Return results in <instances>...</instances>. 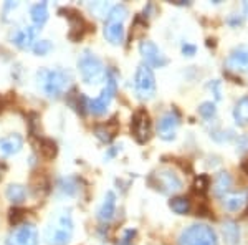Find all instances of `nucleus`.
I'll list each match as a JSON object with an SVG mask.
<instances>
[{
    "label": "nucleus",
    "instance_id": "bb28decb",
    "mask_svg": "<svg viewBox=\"0 0 248 245\" xmlns=\"http://www.w3.org/2000/svg\"><path fill=\"white\" fill-rule=\"evenodd\" d=\"M199 114H201L203 119H212L217 114V108H215V104L212 101H203L201 106H199Z\"/></svg>",
    "mask_w": 248,
    "mask_h": 245
},
{
    "label": "nucleus",
    "instance_id": "b1692460",
    "mask_svg": "<svg viewBox=\"0 0 248 245\" xmlns=\"http://www.w3.org/2000/svg\"><path fill=\"white\" fill-rule=\"evenodd\" d=\"M127 17V9L126 5L123 3H118V5H113L111 10L108 12V17H106V22H113V23H123L124 20Z\"/></svg>",
    "mask_w": 248,
    "mask_h": 245
},
{
    "label": "nucleus",
    "instance_id": "4468645a",
    "mask_svg": "<svg viewBox=\"0 0 248 245\" xmlns=\"http://www.w3.org/2000/svg\"><path fill=\"white\" fill-rule=\"evenodd\" d=\"M23 147V138L17 132H12L9 136H3L0 138V154L9 158L20 152V149Z\"/></svg>",
    "mask_w": 248,
    "mask_h": 245
},
{
    "label": "nucleus",
    "instance_id": "f257e3e1",
    "mask_svg": "<svg viewBox=\"0 0 248 245\" xmlns=\"http://www.w3.org/2000/svg\"><path fill=\"white\" fill-rule=\"evenodd\" d=\"M45 242L48 245H66L73 235V217L66 207L51 212V217L45 227Z\"/></svg>",
    "mask_w": 248,
    "mask_h": 245
},
{
    "label": "nucleus",
    "instance_id": "20e7f679",
    "mask_svg": "<svg viewBox=\"0 0 248 245\" xmlns=\"http://www.w3.org/2000/svg\"><path fill=\"white\" fill-rule=\"evenodd\" d=\"M179 245H218V239L214 229L207 224H192L182 230Z\"/></svg>",
    "mask_w": 248,
    "mask_h": 245
},
{
    "label": "nucleus",
    "instance_id": "423d86ee",
    "mask_svg": "<svg viewBox=\"0 0 248 245\" xmlns=\"http://www.w3.org/2000/svg\"><path fill=\"white\" fill-rule=\"evenodd\" d=\"M134 90L142 101H149L155 96V76L147 65H139L136 68Z\"/></svg>",
    "mask_w": 248,
    "mask_h": 245
},
{
    "label": "nucleus",
    "instance_id": "6e6552de",
    "mask_svg": "<svg viewBox=\"0 0 248 245\" xmlns=\"http://www.w3.org/2000/svg\"><path fill=\"white\" fill-rule=\"evenodd\" d=\"M131 132H133L134 139L139 144H144L151 139L153 124H151L149 113L146 110H138L133 114V119H131Z\"/></svg>",
    "mask_w": 248,
    "mask_h": 245
},
{
    "label": "nucleus",
    "instance_id": "72a5a7b5",
    "mask_svg": "<svg viewBox=\"0 0 248 245\" xmlns=\"http://www.w3.org/2000/svg\"><path fill=\"white\" fill-rule=\"evenodd\" d=\"M134 234H136V230H126L123 237V242L119 245H131V239L134 237Z\"/></svg>",
    "mask_w": 248,
    "mask_h": 245
},
{
    "label": "nucleus",
    "instance_id": "f8f14e48",
    "mask_svg": "<svg viewBox=\"0 0 248 245\" xmlns=\"http://www.w3.org/2000/svg\"><path fill=\"white\" fill-rule=\"evenodd\" d=\"M225 65L232 71H248V45H238L230 51Z\"/></svg>",
    "mask_w": 248,
    "mask_h": 245
},
{
    "label": "nucleus",
    "instance_id": "dca6fc26",
    "mask_svg": "<svg viewBox=\"0 0 248 245\" xmlns=\"http://www.w3.org/2000/svg\"><path fill=\"white\" fill-rule=\"evenodd\" d=\"M105 37L111 45H121L124 42V27L123 23L106 22L105 25Z\"/></svg>",
    "mask_w": 248,
    "mask_h": 245
},
{
    "label": "nucleus",
    "instance_id": "6ab92c4d",
    "mask_svg": "<svg viewBox=\"0 0 248 245\" xmlns=\"http://www.w3.org/2000/svg\"><path fill=\"white\" fill-rule=\"evenodd\" d=\"M233 119L238 126H247L248 124V96L238 99V103L233 108Z\"/></svg>",
    "mask_w": 248,
    "mask_h": 245
},
{
    "label": "nucleus",
    "instance_id": "1a4fd4ad",
    "mask_svg": "<svg viewBox=\"0 0 248 245\" xmlns=\"http://www.w3.org/2000/svg\"><path fill=\"white\" fill-rule=\"evenodd\" d=\"M7 245H38V230L33 224L27 222L10 232L5 240Z\"/></svg>",
    "mask_w": 248,
    "mask_h": 245
},
{
    "label": "nucleus",
    "instance_id": "e433bc0d",
    "mask_svg": "<svg viewBox=\"0 0 248 245\" xmlns=\"http://www.w3.org/2000/svg\"><path fill=\"white\" fill-rule=\"evenodd\" d=\"M3 106H5V103H3V98L0 96V113L3 111Z\"/></svg>",
    "mask_w": 248,
    "mask_h": 245
},
{
    "label": "nucleus",
    "instance_id": "c85d7f7f",
    "mask_svg": "<svg viewBox=\"0 0 248 245\" xmlns=\"http://www.w3.org/2000/svg\"><path fill=\"white\" fill-rule=\"evenodd\" d=\"M51 48H53V45H51V42H48V40H37V42L33 43V47H31V50L35 51V55L43 57V55H46Z\"/></svg>",
    "mask_w": 248,
    "mask_h": 245
},
{
    "label": "nucleus",
    "instance_id": "39448f33",
    "mask_svg": "<svg viewBox=\"0 0 248 245\" xmlns=\"http://www.w3.org/2000/svg\"><path fill=\"white\" fill-rule=\"evenodd\" d=\"M116 90H118V82H116V75L113 71L106 73V85L103 88V91L99 96H96L93 99H88V110L96 116H101L106 113V110L109 108L111 101H113Z\"/></svg>",
    "mask_w": 248,
    "mask_h": 245
},
{
    "label": "nucleus",
    "instance_id": "393cba45",
    "mask_svg": "<svg viewBox=\"0 0 248 245\" xmlns=\"http://www.w3.org/2000/svg\"><path fill=\"white\" fill-rule=\"evenodd\" d=\"M169 207L172 209V212L179 215H186L190 211V202L186 197H172L169 200Z\"/></svg>",
    "mask_w": 248,
    "mask_h": 245
},
{
    "label": "nucleus",
    "instance_id": "0eeeda50",
    "mask_svg": "<svg viewBox=\"0 0 248 245\" xmlns=\"http://www.w3.org/2000/svg\"><path fill=\"white\" fill-rule=\"evenodd\" d=\"M149 182L155 191L162 192V194H175V192L182 191L184 182L172 169H161L155 171L149 178Z\"/></svg>",
    "mask_w": 248,
    "mask_h": 245
},
{
    "label": "nucleus",
    "instance_id": "5701e85b",
    "mask_svg": "<svg viewBox=\"0 0 248 245\" xmlns=\"http://www.w3.org/2000/svg\"><path fill=\"white\" fill-rule=\"evenodd\" d=\"M58 152L57 143L50 138H40V154L45 159H53Z\"/></svg>",
    "mask_w": 248,
    "mask_h": 245
},
{
    "label": "nucleus",
    "instance_id": "cd10ccee",
    "mask_svg": "<svg viewBox=\"0 0 248 245\" xmlns=\"http://www.w3.org/2000/svg\"><path fill=\"white\" fill-rule=\"evenodd\" d=\"M109 126L111 124H105V126H99V128H96L94 130V132H96V136H98L101 141H105V143H109L111 139L114 138V132H116V130H109Z\"/></svg>",
    "mask_w": 248,
    "mask_h": 245
},
{
    "label": "nucleus",
    "instance_id": "a211bd4d",
    "mask_svg": "<svg viewBox=\"0 0 248 245\" xmlns=\"http://www.w3.org/2000/svg\"><path fill=\"white\" fill-rule=\"evenodd\" d=\"M222 235L227 245H238L240 244V227L233 220H227L222 226Z\"/></svg>",
    "mask_w": 248,
    "mask_h": 245
},
{
    "label": "nucleus",
    "instance_id": "f3484780",
    "mask_svg": "<svg viewBox=\"0 0 248 245\" xmlns=\"http://www.w3.org/2000/svg\"><path fill=\"white\" fill-rule=\"evenodd\" d=\"M247 202V196L243 192H232V194L223 196V207L230 212H238L240 209L245 206Z\"/></svg>",
    "mask_w": 248,
    "mask_h": 245
},
{
    "label": "nucleus",
    "instance_id": "c9c22d12",
    "mask_svg": "<svg viewBox=\"0 0 248 245\" xmlns=\"http://www.w3.org/2000/svg\"><path fill=\"white\" fill-rule=\"evenodd\" d=\"M242 169L245 171V174L248 176V159H245V161H243V164H242Z\"/></svg>",
    "mask_w": 248,
    "mask_h": 245
},
{
    "label": "nucleus",
    "instance_id": "9b49d317",
    "mask_svg": "<svg viewBox=\"0 0 248 245\" xmlns=\"http://www.w3.org/2000/svg\"><path fill=\"white\" fill-rule=\"evenodd\" d=\"M181 124V118L175 110L164 113L157 121V134L164 141H172L177 136V128Z\"/></svg>",
    "mask_w": 248,
    "mask_h": 245
},
{
    "label": "nucleus",
    "instance_id": "f704fd0d",
    "mask_svg": "<svg viewBox=\"0 0 248 245\" xmlns=\"http://www.w3.org/2000/svg\"><path fill=\"white\" fill-rule=\"evenodd\" d=\"M238 144H240V152H243V151H247L248 149V138L247 136H242V138L238 139Z\"/></svg>",
    "mask_w": 248,
    "mask_h": 245
},
{
    "label": "nucleus",
    "instance_id": "2eb2a0df",
    "mask_svg": "<svg viewBox=\"0 0 248 245\" xmlns=\"http://www.w3.org/2000/svg\"><path fill=\"white\" fill-rule=\"evenodd\" d=\"M116 214V194L113 191H108L105 194L101 206L98 209V219L101 222H109Z\"/></svg>",
    "mask_w": 248,
    "mask_h": 245
},
{
    "label": "nucleus",
    "instance_id": "9d476101",
    "mask_svg": "<svg viewBox=\"0 0 248 245\" xmlns=\"http://www.w3.org/2000/svg\"><path fill=\"white\" fill-rule=\"evenodd\" d=\"M139 53H141V57L149 68H162L169 63V58L164 55V51L151 40H144V42L139 43Z\"/></svg>",
    "mask_w": 248,
    "mask_h": 245
},
{
    "label": "nucleus",
    "instance_id": "473e14b6",
    "mask_svg": "<svg viewBox=\"0 0 248 245\" xmlns=\"http://www.w3.org/2000/svg\"><path fill=\"white\" fill-rule=\"evenodd\" d=\"M195 51H197V47L192 45V43H187V42H186V43L182 45V53L186 55V57H194Z\"/></svg>",
    "mask_w": 248,
    "mask_h": 245
},
{
    "label": "nucleus",
    "instance_id": "7c9ffc66",
    "mask_svg": "<svg viewBox=\"0 0 248 245\" xmlns=\"http://www.w3.org/2000/svg\"><path fill=\"white\" fill-rule=\"evenodd\" d=\"M194 187H195V191H199V194H205V192L209 191V187H210V178H209V176H205V174L199 176V178L195 179V182H194Z\"/></svg>",
    "mask_w": 248,
    "mask_h": 245
},
{
    "label": "nucleus",
    "instance_id": "7ed1b4c3",
    "mask_svg": "<svg viewBox=\"0 0 248 245\" xmlns=\"http://www.w3.org/2000/svg\"><path fill=\"white\" fill-rule=\"evenodd\" d=\"M78 70L81 75V80L86 85H96L103 78H106V70L103 62L99 60L93 51L85 50L78 58Z\"/></svg>",
    "mask_w": 248,
    "mask_h": 245
},
{
    "label": "nucleus",
    "instance_id": "412c9836",
    "mask_svg": "<svg viewBox=\"0 0 248 245\" xmlns=\"http://www.w3.org/2000/svg\"><path fill=\"white\" fill-rule=\"evenodd\" d=\"M232 186V176L227 171H222L215 176L214 179V192L217 196H225V192L229 191Z\"/></svg>",
    "mask_w": 248,
    "mask_h": 245
},
{
    "label": "nucleus",
    "instance_id": "c756f323",
    "mask_svg": "<svg viewBox=\"0 0 248 245\" xmlns=\"http://www.w3.org/2000/svg\"><path fill=\"white\" fill-rule=\"evenodd\" d=\"M90 9L96 17H108V12L111 10V7L106 2H94L90 3Z\"/></svg>",
    "mask_w": 248,
    "mask_h": 245
},
{
    "label": "nucleus",
    "instance_id": "4be33fe9",
    "mask_svg": "<svg viewBox=\"0 0 248 245\" xmlns=\"http://www.w3.org/2000/svg\"><path fill=\"white\" fill-rule=\"evenodd\" d=\"M5 196L12 204H22L27 197V189L22 184H10L5 191Z\"/></svg>",
    "mask_w": 248,
    "mask_h": 245
},
{
    "label": "nucleus",
    "instance_id": "aec40b11",
    "mask_svg": "<svg viewBox=\"0 0 248 245\" xmlns=\"http://www.w3.org/2000/svg\"><path fill=\"white\" fill-rule=\"evenodd\" d=\"M30 18L37 27H42L48 20V3L40 2L30 7Z\"/></svg>",
    "mask_w": 248,
    "mask_h": 245
},
{
    "label": "nucleus",
    "instance_id": "ddd939ff",
    "mask_svg": "<svg viewBox=\"0 0 248 245\" xmlns=\"http://www.w3.org/2000/svg\"><path fill=\"white\" fill-rule=\"evenodd\" d=\"M35 33H37V32H35L33 27H22V29H15L12 32L10 40L14 45L25 50V48H31L33 43L37 42V40H35Z\"/></svg>",
    "mask_w": 248,
    "mask_h": 245
},
{
    "label": "nucleus",
    "instance_id": "f03ea898",
    "mask_svg": "<svg viewBox=\"0 0 248 245\" xmlns=\"http://www.w3.org/2000/svg\"><path fill=\"white\" fill-rule=\"evenodd\" d=\"M40 90L50 98H60L71 83V73L62 68H42L37 73Z\"/></svg>",
    "mask_w": 248,
    "mask_h": 245
},
{
    "label": "nucleus",
    "instance_id": "a878e982",
    "mask_svg": "<svg viewBox=\"0 0 248 245\" xmlns=\"http://www.w3.org/2000/svg\"><path fill=\"white\" fill-rule=\"evenodd\" d=\"M58 189H60V192L65 196H75L78 192V182L75 178H65L60 180Z\"/></svg>",
    "mask_w": 248,
    "mask_h": 245
},
{
    "label": "nucleus",
    "instance_id": "2f4dec72",
    "mask_svg": "<svg viewBox=\"0 0 248 245\" xmlns=\"http://www.w3.org/2000/svg\"><path fill=\"white\" fill-rule=\"evenodd\" d=\"M209 90L212 91V95H214V98L220 101L222 99V83L218 82V80H212L209 83Z\"/></svg>",
    "mask_w": 248,
    "mask_h": 245
}]
</instances>
